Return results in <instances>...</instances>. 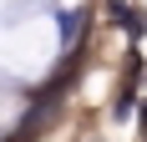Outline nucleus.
Instances as JSON below:
<instances>
[{
    "label": "nucleus",
    "mask_w": 147,
    "mask_h": 142,
    "mask_svg": "<svg viewBox=\"0 0 147 142\" xmlns=\"http://www.w3.org/2000/svg\"><path fill=\"white\" fill-rule=\"evenodd\" d=\"M142 137H147V107H142Z\"/></svg>",
    "instance_id": "nucleus-1"
}]
</instances>
